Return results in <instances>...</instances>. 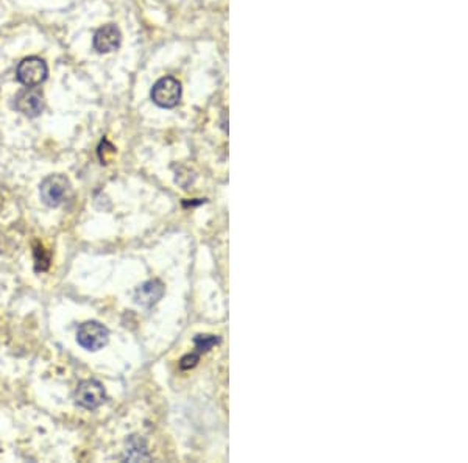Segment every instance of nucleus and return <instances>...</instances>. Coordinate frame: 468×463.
Returning a JSON list of instances; mask_svg holds the SVG:
<instances>
[{
    "mask_svg": "<svg viewBox=\"0 0 468 463\" xmlns=\"http://www.w3.org/2000/svg\"><path fill=\"white\" fill-rule=\"evenodd\" d=\"M16 110L27 118H38L44 110V97L36 88H26L16 95Z\"/></svg>",
    "mask_w": 468,
    "mask_h": 463,
    "instance_id": "423d86ee",
    "label": "nucleus"
},
{
    "mask_svg": "<svg viewBox=\"0 0 468 463\" xmlns=\"http://www.w3.org/2000/svg\"><path fill=\"white\" fill-rule=\"evenodd\" d=\"M194 343H195V348L202 353V351H208L212 348V346L217 345L219 338L214 335H197Z\"/></svg>",
    "mask_w": 468,
    "mask_h": 463,
    "instance_id": "9d476101",
    "label": "nucleus"
},
{
    "mask_svg": "<svg viewBox=\"0 0 468 463\" xmlns=\"http://www.w3.org/2000/svg\"><path fill=\"white\" fill-rule=\"evenodd\" d=\"M47 64L41 58H26L18 68V80L27 88H36L47 78Z\"/></svg>",
    "mask_w": 468,
    "mask_h": 463,
    "instance_id": "39448f33",
    "label": "nucleus"
},
{
    "mask_svg": "<svg viewBox=\"0 0 468 463\" xmlns=\"http://www.w3.org/2000/svg\"><path fill=\"white\" fill-rule=\"evenodd\" d=\"M71 192V181L68 180V177L61 175V173L47 177L39 186L41 200L47 206H51V208H56V206H60L64 200H68Z\"/></svg>",
    "mask_w": 468,
    "mask_h": 463,
    "instance_id": "f257e3e1",
    "label": "nucleus"
},
{
    "mask_svg": "<svg viewBox=\"0 0 468 463\" xmlns=\"http://www.w3.org/2000/svg\"><path fill=\"white\" fill-rule=\"evenodd\" d=\"M106 393L103 385L95 379H86L80 383L76 390V401L80 407L86 410H95L105 402Z\"/></svg>",
    "mask_w": 468,
    "mask_h": 463,
    "instance_id": "20e7f679",
    "label": "nucleus"
},
{
    "mask_svg": "<svg viewBox=\"0 0 468 463\" xmlns=\"http://www.w3.org/2000/svg\"><path fill=\"white\" fill-rule=\"evenodd\" d=\"M182 98V85L172 77L158 80L152 88V100L160 108H175Z\"/></svg>",
    "mask_w": 468,
    "mask_h": 463,
    "instance_id": "7ed1b4c3",
    "label": "nucleus"
},
{
    "mask_svg": "<svg viewBox=\"0 0 468 463\" xmlns=\"http://www.w3.org/2000/svg\"><path fill=\"white\" fill-rule=\"evenodd\" d=\"M197 362H199V355L197 354H187L184 358L180 360V368L182 370H189L197 365Z\"/></svg>",
    "mask_w": 468,
    "mask_h": 463,
    "instance_id": "9b49d317",
    "label": "nucleus"
},
{
    "mask_svg": "<svg viewBox=\"0 0 468 463\" xmlns=\"http://www.w3.org/2000/svg\"><path fill=\"white\" fill-rule=\"evenodd\" d=\"M110 340V333L98 321H85L77 331V342L88 351H98Z\"/></svg>",
    "mask_w": 468,
    "mask_h": 463,
    "instance_id": "f03ea898",
    "label": "nucleus"
},
{
    "mask_svg": "<svg viewBox=\"0 0 468 463\" xmlns=\"http://www.w3.org/2000/svg\"><path fill=\"white\" fill-rule=\"evenodd\" d=\"M164 295V286L161 281H147L142 286H139L135 292V300L139 306L144 308H152L158 303Z\"/></svg>",
    "mask_w": 468,
    "mask_h": 463,
    "instance_id": "6e6552de",
    "label": "nucleus"
},
{
    "mask_svg": "<svg viewBox=\"0 0 468 463\" xmlns=\"http://www.w3.org/2000/svg\"><path fill=\"white\" fill-rule=\"evenodd\" d=\"M124 459L130 462H142L150 459V454L147 451V444L141 437L133 435L130 438Z\"/></svg>",
    "mask_w": 468,
    "mask_h": 463,
    "instance_id": "1a4fd4ad",
    "label": "nucleus"
},
{
    "mask_svg": "<svg viewBox=\"0 0 468 463\" xmlns=\"http://www.w3.org/2000/svg\"><path fill=\"white\" fill-rule=\"evenodd\" d=\"M120 41L122 35L119 28L113 24H108V26H103L95 31L93 44L98 53H110L120 46Z\"/></svg>",
    "mask_w": 468,
    "mask_h": 463,
    "instance_id": "0eeeda50",
    "label": "nucleus"
}]
</instances>
